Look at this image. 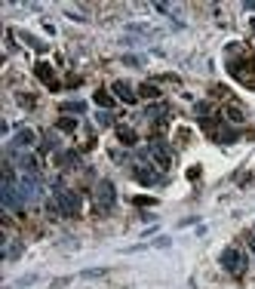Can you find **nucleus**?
Here are the masks:
<instances>
[{
  "label": "nucleus",
  "mask_w": 255,
  "mask_h": 289,
  "mask_svg": "<svg viewBox=\"0 0 255 289\" xmlns=\"http://www.w3.org/2000/svg\"><path fill=\"white\" fill-rule=\"evenodd\" d=\"M34 142H37V133H34L31 127H22L16 136H13V142H10V148H31Z\"/></svg>",
  "instance_id": "0eeeda50"
},
{
  "label": "nucleus",
  "mask_w": 255,
  "mask_h": 289,
  "mask_svg": "<svg viewBox=\"0 0 255 289\" xmlns=\"http://www.w3.org/2000/svg\"><path fill=\"white\" fill-rule=\"evenodd\" d=\"M138 96L141 99H160V90H157V84H141L138 87Z\"/></svg>",
  "instance_id": "412c9836"
},
{
  "label": "nucleus",
  "mask_w": 255,
  "mask_h": 289,
  "mask_svg": "<svg viewBox=\"0 0 255 289\" xmlns=\"http://www.w3.org/2000/svg\"><path fill=\"white\" fill-rule=\"evenodd\" d=\"M92 99H95V105H98L101 111H111V108H114V96H108L105 90H98V93H95Z\"/></svg>",
  "instance_id": "f3484780"
},
{
  "label": "nucleus",
  "mask_w": 255,
  "mask_h": 289,
  "mask_svg": "<svg viewBox=\"0 0 255 289\" xmlns=\"http://www.w3.org/2000/svg\"><path fill=\"white\" fill-rule=\"evenodd\" d=\"M46 213H49V219H62V210H59V200L56 197L46 200Z\"/></svg>",
  "instance_id": "a878e982"
},
{
  "label": "nucleus",
  "mask_w": 255,
  "mask_h": 289,
  "mask_svg": "<svg viewBox=\"0 0 255 289\" xmlns=\"http://www.w3.org/2000/svg\"><path fill=\"white\" fill-rule=\"evenodd\" d=\"M59 111H62V114H86V102L71 99V102H62V105H59Z\"/></svg>",
  "instance_id": "ddd939ff"
},
{
  "label": "nucleus",
  "mask_w": 255,
  "mask_h": 289,
  "mask_svg": "<svg viewBox=\"0 0 255 289\" xmlns=\"http://www.w3.org/2000/svg\"><path fill=\"white\" fill-rule=\"evenodd\" d=\"M92 200H95V210H98V213H111L114 203H117L114 182H111V179H98V182H95V191H92Z\"/></svg>",
  "instance_id": "f257e3e1"
},
{
  "label": "nucleus",
  "mask_w": 255,
  "mask_h": 289,
  "mask_svg": "<svg viewBox=\"0 0 255 289\" xmlns=\"http://www.w3.org/2000/svg\"><path fill=\"white\" fill-rule=\"evenodd\" d=\"M123 62H126V65H141V59H138V56H126Z\"/></svg>",
  "instance_id": "c756f323"
},
{
  "label": "nucleus",
  "mask_w": 255,
  "mask_h": 289,
  "mask_svg": "<svg viewBox=\"0 0 255 289\" xmlns=\"http://www.w3.org/2000/svg\"><path fill=\"white\" fill-rule=\"evenodd\" d=\"M249 246H252V253H255V240H249Z\"/></svg>",
  "instance_id": "2f4dec72"
},
{
  "label": "nucleus",
  "mask_w": 255,
  "mask_h": 289,
  "mask_svg": "<svg viewBox=\"0 0 255 289\" xmlns=\"http://www.w3.org/2000/svg\"><path fill=\"white\" fill-rule=\"evenodd\" d=\"M117 139H120V145H126V148H135V142H138V136H135L132 127H117Z\"/></svg>",
  "instance_id": "f8f14e48"
},
{
  "label": "nucleus",
  "mask_w": 255,
  "mask_h": 289,
  "mask_svg": "<svg viewBox=\"0 0 255 289\" xmlns=\"http://www.w3.org/2000/svg\"><path fill=\"white\" fill-rule=\"evenodd\" d=\"M126 31H132V34H151L148 25H126Z\"/></svg>",
  "instance_id": "bb28decb"
},
{
  "label": "nucleus",
  "mask_w": 255,
  "mask_h": 289,
  "mask_svg": "<svg viewBox=\"0 0 255 289\" xmlns=\"http://www.w3.org/2000/svg\"><path fill=\"white\" fill-rule=\"evenodd\" d=\"M19 167H22L25 173H31V176H37V170H40V167H37V157H31V154H22V157H19Z\"/></svg>",
  "instance_id": "2eb2a0df"
},
{
  "label": "nucleus",
  "mask_w": 255,
  "mask_h": 289,
  "mask_svg": "<svg viewBox=\"0 0 255 289\" xmlns=\"http://www.w3.org/2000/svg\"><path fill=\"white\" fill-rule=\"evenodd\" d=\"M34 71H37V77L43 80V84H46L49 90H59V80H56V74H53V68H49L46 62H40V65H34Z\"/></svg>",
  "instance_id": "9d476101"
},
{
  "label": "nucleus",
  "mask_w": 255,
  "mask_h": 289,
  "mask_svg": "<svg viewBox=\"0 0 255 289\" xmlns=\"http://www.w3.org/2000/svg\"><path fill=\"white\" fill-rule=\"evenodd\" d=\"M135 179H138L141 185H157V182H160L157 170H151V167H135Z\"/></svg>",
  "instance_id": "9b49d317"
},
{
  "label": "nucleus",
  "mask_w": 255,
  "mask_h": 289,
  "mask_svg": "<svg viewBox=\"0 0 255 289\" xmlns=\"http://www.w3.org/2000/svg\"><path fill=\"white\" fill-rule=\"evenodd\" d=\"M169 114V108L166 105H151L148 111H144V117H148V120H157V123H163V117Z\"/></svg>",
  "instance_id": "dca6fc26"
},
{
  "label": "nucleus",
  "mask_w": 255,
  "mask_h": 289,
  "mask_svg": "<svg viewBox=\"0 0 255 289\" xmlns=\"http://www.w3.org/2000/svg\"><path fill=\"white\" fill-rule=\"evenodd\" d=\"M243 65H252V71H255V59H252V56H246V59H243ZM228 68H231V74H234V77H240V80H246V84H252V77H246V74L240 71V62H228Z\"/></svg>",
  "instance_id": "4468645a"
},
{
  "label": "nucleus",
  "mask_w": 255,
  "mask_h": 289,
  "mask_svg": "<svg viewBox=\"0 0 255 289\" xmlns=\"http://www.w3.org/2000/svg\"><path fill=\"white\" fill-rule=\"evenodd\" d=\"M40 191H43V182H40V176H31V173H25L22 179H19V194H22V200L25 203H34L40 197Z\"/></svg>",
  "instance_id": "20e7f679"
},
{
  "label": "nucleus",
  "mask_w": 255,
  "mask_h": 289,
  "mask_svg": "<svg viewBox=\"0 0 255 289\" xmlns=\"http://www.w3.org/2000/svg\"><path fill=\"white\" fill-rule=\"evenodd\" d=\"M22 40H25V44L31 47V50H37V53H46V44H43V40H37V37H34V34H22Z\"/></svg>",
  "instance_id": "4be33fe9"
},
{
  "label": "nucleus",
  "mask_w": 255,
  "mask_h": 289,
  "mask_svg": "<svg viewBox=\"0 0 255 289\" xmlns=\"http://www.w3.org/2000/svg\"><path fill=\"white\" fill-rule=\"evenodd\" d=\"M0 203H4V210H10V213H16V210H22V194H19V185H4L0 188Z\"/></svg>",
  "instance_id": "423d86ee"
},
{
  "label": "nucleus",
  "mask_w": 255,
  "mask_h": 289,
  "mask_svg": "<svg viewBox=\"0 0 255 289\" xmlns=\"http://www.w3.org/2000/svg\"><path fill=\"white\" fill-rule=\"evenodd\" d=\"M225 117H228L231 123H243V120H246V114H243L240 105H228V108H225Z\"/></svg>",
  "instance_id": "6ab92c4d"
},
{
  "label": "nucleus",
  "mask_w": 255,
  "mask_h": 289,
  "mask_svg": "<svg viewBox=\"0 0 255 289\" xmlns=\"http://www.w3.org/2000/svg\"><path fill=\"white\" fill-rule=\"evenodd\" d=\"M40 280V274H25V277H19L16 283H10V289H28V286H34Z\"/></svg>",
  "instance_id": "a211bd4d"
},
{
  "label": "nucleus",
  "mask_w": 255,
  "mask_h": 289,
  "mask_svg": "<svg viewBox=\"0 0 255 289\" xmlns=\"http://www.w3.org/2000/svg\"><path fill=\"white\" fill-rule=\"evenodd\" d=\"M148 157H154L157 167H169L172 163V151H169V145L163 139H151L148 142Z\"/></svg>",
  "instance_id": "39448f33"
},
{
  "label": "nucleus",
  "mask_w": 255,
  "mask_h": 289,
  "mask_svg": "<svg viewBox=\"0 0 255 289\" xmlns=\"http://www.w3.org/2000/svg\"><path fill=\"white\" fill-rule=\"evenodd\" d=\"M154 246H160V250H166V246H169V237H157V240H154Z\"/></svg>",
  "instance_id": "c85d7f7f"
},
{
  "label": "nucleus",
  "mask_w": 255,
  "mask_h": 289,
  "mask_svg": "<svg viewBox=\"0 0 255 289\" xmlns=\"http://www.w3.org/2000/svg\"><path fill=\"white\" fill-rule=\"evenodd\" d=\"M222 268L231 274V277H240L246 271V256L237 250V246H228V250L222 253Z\"/></svg>",
  "instance_id": "7ed1b4c3"
},
{
  "label": "nucleus",
  "mask_w": 255,
  "mask_h": 289,
  "mask_svg": "<svg viewBox=\"0 0 255 289\" xmlns=\"http://www.w3.org/2000/svg\"><path fill=\"white\" fill-rule=\"evenodd\" d=\"M71 283V277H59V280H53V286H68Z\"/></svg>",
  "instance_id": "7c9ffc66"
},
{
  "label": "nucleus",
  "mask_w": 255,
  "mask_h": 289,
  "mask_svg": "<svg viewBox=\"0 0 255 289\" xmlns=\"http://www.w3.org/2000/svg\"><path fill=\"white\" fill-rule=\"evenodd\" d=\"M56 200H59V210H62L65 219H77L80 216V194L77 191L62 188V191H56Z\"/></svg>",
  "instance_id": "f03ea898"
},
{
  "label": "nucleus",
  "mask_w": 255,
  "mask_h": 289,
  "mask_svg": "<svg viewBox=\"0 0 255 289\" xmlns=\"http://www.w3.org/2000/svg\"><path fill=\"white\" fill-rule=\"evenodd\" d=\"M22 256V243L19 240H13L10 246H7V253H4V259H19Z\"/></svg>",
  "instance_id": "b1692460"
},
{
  "label": "nucleus",
  "mask_w": 255,
  "mask_h": 289,
  "mask_svg": "<svg viewBox=\"0 0 255 289\" xmlns=\"http://www.w3.org/2000/svg\"><path fill=\"white\" fill-rule=\"evenodd\" d=\"M105 274V268H89V271H83V277H101Z\"/></svg>",
  "instance_id": "cd10ccee"
},
{
  "label": "nucleus",
  "mask_w": 255,
  "mask_h": 289,
  "mask_svg": "<svg viewBox=\"0 0 255 289\" xmlns=\"http://www.w3.org/2000/svg\"><path fill=\"white\" fill-rule=\"evenodd\" d=\"M56 130H62V133H74V130H77V117H62V120L56 123Z\"/></svg>",
  "instance_id": "5701e85b"
},
{
  "label": "nucleus",
  "mask_w": 255,
  "mask_h": 289,
  "mask_svg": "<svg viewBox=\"0 0 255 289\" xmlns=\"http://www.w3.org/2000/svg\"><path fill=\"white\" fill-rule=\"evenodd\" d=\"M95 123H98V127H111V123H114V114H111V111H98V114H95Z\"/></svg>",
  "instance_id": "393cba45"
},
{
  "label": "nucleus",
  "mask_w": 255,
  "mask_h": 289,
  "mask_svg": "<svg viewBox=\"0 0 255 289\" xmlns=\"http://www.w3.org/2000/svg\"><path fill=\"white\" fill-rule=\"evenodd\" d=\"M111 90H114V93H117V99H120V102H126V105H132V102L138 99V93L126 84V80H114V87H111Z\"/></svg>",
  "instance_id": "6e6552de"
},
{
  "label": "nucleus",
  "mask_w": 255,
  "mask_h": 289,
  "mask_svg": "<svg viewBox=\"0 0 255 289\" xmlns=\"http://www.w3.org/2000/svg\"><path fill=\"white\" fill-rule=\"evenodd\" d=\"M56 163H59L62 170H74V167H80V154L77 151H59Z\"/></svg>",
  "instance_id": "1a4fd4ad"
},
{
  "label": "nucleus",
  "mask_w": 255,
  "mask_h": 289,
  "mask_svg": "<svg viewBox=\"0 0 255 289\" xmlns=\"http://www.w3.org/2000/svg\"><path fill=\"white\" fill-rule=\"evenodd\" d=\"M40 148H43V151H59V133H56V130H49V133L43 136Z\"/></svg>",
  "instance_id": "aec40b11"
}]
</instances>
